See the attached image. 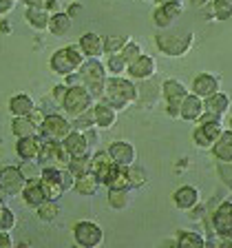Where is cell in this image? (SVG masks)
Instances as JSON below:
<instances>
[{"label":"cell","instance_id":"cell-1","mask_svg":"<svg viewBox=\"0 0 232 248\" xmlns=\"http://www.w3.org/2000/svg\"><path fill=\"white\" fill-rule=\"evenodd\" d=\"M102 98L106 100L108 104H113L117 111H122V108H129L133 102H137V87L133 84L130 78L106 76Z\"/></svg>","mask_w":232,"mask_h":248},{"label":"cell","instance_id":"cell-2","mask_svg":"<svg viewBox=\"0 0 232 248\" xmlns=\"http://www.w3.org/2000/svg\"><path fill=\"white\" fill-rule=\"evenodd\" d=\"M155 45L164 56L168 58H184L186 53L195 45V33L192 31H170L160 29V33L155 36Z\"/></svg>","mask_w":232,"mask_h":248},{"label":"cell","instance_id":"cell-3","mask_svg":"<svg viewBox=\"0 0 232 248\" xmlns=\"http://www.w3.org/2000/svg\"><path fill=\"white\" fill-rule=\"evenodd\" d=\"M84 60H87V56L82 53V49H80L77 45H69V46H62V49L53 51L49 64H51L53 73H58V76L64 78V76H69V73L80 71V67H82Z\"/></svg>","mask_w":232,"mask_h":248},{"label":"cell","instance_id":"cell-4","mask_svg":"<svg viewBox=\"0 0 232 248\" xmlns=\"http://www.w3.org/2000/svg\"><path fill=\"white\" fill-rule=\"evenodd\" d=\"M80 78H82V84L91 91L93 98H102L104 82H106V67L100 62V58H87L80 67Z\"/></svg>","mask_w":232,"mask_h":248},{"label":"cell","instance_id":"cell-5","mask_svg":"<svg viewBox=\"0 0 232 248\" xmlns=\"http://www.w3.org/2000/svg\"><path fill=\"white\" fill-rule=\"evenodd\" d=\"M93 104H95V98H93L91 91H88L84 84H73V87H69L67 95H64V100H62L64 113L71 115V118H77L80 113L93 108Z\"/></svg>","mask_w":232,"mask_h":248},{"label":"cell","instance_id":"cell-6","mask_svg":"<svg viewBox=\"0 0 232 248\" xmlns=\"http://www.w3.org/2000/svg\"><path fill=\"white\" fill-rule=\"evenodd\" d=\"M71 122H69L64 115L60 113H46L44 120L40 122V126H38V133L42 135V138L46 140H53V142H60V140H64L69 133H71Z\"/></svg>","mask_w":232,"mask_h":248},{"label":"cell","instance_id":"cell-7","mask_svg":"<svg viewBox=\"0 0 232 248\" xmlns=\"http://www.w3.org/2000/svg\"><path fill=\"white\" fill-rule=\"evenodd\" d=\"M73 239L82 248H98L104 242V231L95 222L82 219V222H77L73 226Z\"/></svg>","mask_w":232,"mask_h":248},{"label":"cell","instance_id":"cell-8","mask_svg":"<svg viewBox=\"0 0 232 248\" xmlns=\"http://www.w3.org/2000/svg\"><path fill=\"white\" fill-rule=\"evenodd\" d=\"M223 131V120H208V122H197L192 131V140L199 149H212L217 138Z\"/></svg>","mask_w":232,"mask_h":248},{"label":"cell","instance_id":"cell-9","mask_svg":"<svg viewBox=\"0 0 232 248\" xmlns=\"http://www.w3.org/2000/svg\"><path fill=\"white\" fill-rule=\"evenodd\" d=\"M188 93H190V89L186 87L184 82H179V80H173V78L161 84V95H164L166 104H168V113L173 115V118L179 115V104L186 100Z\"/></svg>","mask_w":232,"mask_h":248},{"label":"cell","instance_id":"cell-10","mask_svg":"<svg viewBox=\"0 0 232 248\" xmlns=\"http://www.w3.org/2000/svg\"><path fill=\"white\" fill-rule=\"evenodd\" d=\"M25 184H27V180L18 166H2L0 169V193L2 195H7V197L20 195Z\"/></svg>","mask_w":232,"mask_h":248},{"label":"cell","instance_id":"cell-11","mask_svg":"<svg viewBox=\"0 0 232 248\" xmlns=\"http://www.w3.org/2000/svg\"><path fill=\"white\" fill-rule=\"evenodd\" d=\"M212 228L221 239H232V202H223L212 213Z\"/></svg>","mask_w":232,"mask_h":248},{"label":"cell","instance_id":"cell-12","mask_svg":"<svg viewBox=\"0 0 232 248\" xmlns=\"http://www.w3.org/2000/svg\"><path fill=\"white\" fill-rule=\"evenodd\" d=\"M157 71V64H155V58L146 56V53H139L133 62H129V73L130 80H139V82H144V80H150Z\"/></svg>","mask_w":232,"mask_h":248},{"label":"cell","instance_id":"cell-13","mask_svg":"<svg viewBox=\"0 0 232 248\" xmlns=\"http://www.w3.org/2000/svg\"><path fill=\"white\" fill-rule=\"evenodd\" d=\"M217 91H219V78H217V76L201 71V73H197V76L192 78L190 93L199 95L201 100H206L208 95H212V93H217Z\"/></svg>","mask_w":232,"mask_h":248},{"label":"cell","instance_id":"cell-14","mask_svg":"<svg viewBox=\"0 0 232 248\" xmlns=\"http://www.w3.org/2000/svg\"><path fill=\"white\" fill-rule=\"evenodd\" d=\"M93 115H95V126H100V129H111L117 122V108L113 104H108L104 98H100L93 104Z\"/></svg>","mask_w":232,"mask_h":248},{"label":"cell","instance_id":"cell-15","mask_svg":"<svg viewBox=\"0 0 232 248\" xmlns=\"http://www.w3.org/2000/svg\"><path fill=\"white\" fill-rule=\"evenodd\" d=\"M108 155H111V160L119 166H130V164H135V160H137L135 146L130 144V142H124V140L113 142V144L108 146Z\"/></svg>","mask_w":232,"mask_h":248},{"label":"cell","instance_id":"cell-16","mask_svg":"<svg viewBox=\"0 0 232 248\" xmlns=\"http://www.w3.org/2000/svg\"><path fill=\"white\" fill-rule=\"evenodd\" d=\"M60 142L64 144V149H67V153L71 155V157H80V155H91V144H88V140L84 138L82 131L71 129V133H69L64 140H60Z\"/></svg>","mask_w":232,"mask_h":248},{"label":"cell","instance_id":"cell-17","mask_svg":"<svg viewBox=\"0 0 232 248\" xmlns=\"http://www.w3.org/2000/svg\"><path fill=\"white\" fill-rule=\"evenodd\" d=\"M173 202L175 206L181 208V211H192L199 204V188L197 186H179L175 193H173Z\"/></svg>","mask_w":232,"mask_h":248},{"label":"cell","instance_id":"cell-18","mask_svg":"<svg viewBox=\"0 0 232 248\" xmlns=\"http://www.w3.org/2000/svg\"><path fill=\"white\" fill-rule=\"evenodd\" d=\"M203 111H206L203 108V100L199 95H195V93H188L186 100L179 104V118L186 120V122H197Z\"/></svg>","mask_w":232,"mask_h":248},{"label":"cell","instance_id":"cell-19","mask_svg":"<svg viewBox=\"0 0 232 248\" xmlns=\"http://www.w3.org/2000/svg\"><path fill=\"white\" fill-rule=\"evenodd\" d=\"M77 46L82 49V53L87 58H100L104 53V38L100 36V33L87 31V33H82V38H80V42H77Z\"/></svg>","mask_w":232,"mask_h":248},{"label":"cell","instance_id":"cell-20","mask_svg":"<svg viewBox=\"0 0 232 248\" xmlns=\"http://www.w3.org/2000/svg\"><path fill=\"white\" fill-rule=\"evenodd\" d=\"M15 153L20 160H38L40 153V135H27V138H18L15 142Z\"/></svg>","mask_w":232,"mask_h":248},{"label":"cell","instance_id":"cell-21","mask_svg":"<svg viewBox=\"0 0 232 248\" xmlns=\"http://www.w3.org/2000/svg\"><path fill=\"white\" fill-rule=\"evenodd\" d=\"M203 108H206V113H212V115H217V118H223V115L230 111V98H228L226 93L217 91L203 100Z\"/></svg>","mask_w":232,"mask_h":248},{"label":"cell","instance_id":"cell-22","mask_svg":"<svg viewBox=\"0 0 232 248\" xmlns=\"http://www.w3.org/2000/svg\"><path fill=\"white\" fill-rule=\"evenodd\" d=\"M212 155L217 157V162H232V131L223 129L221 135L217 138V142L212 144Z\"/></svg>","mask_w":232,"mask_h":248},{"label":"cell","instance_id":"cell-23","mask_svg":"<svg viewBox=\"0 0 232 248\" xmlns=\"http://www.w3.org/2000/svg\"><path fill=\"white\" fill-rule=\"evenodd\" d=\"M20 195H22V200H25L27 206H31V208L40 206L42 202L46 200V193H44V188H42L40 180H31V182H27Z\"/></svg>","mask_w":232,"mask_h":248},{"label":"cell","instance_id":"cell-24","mask_svg":"<svg viewBox=\"0 0 232 248\" xmlns=\"http://www.w3.org/2000/svg\"><path fill=\"white\" fill-rule=\"evenodd\" d=\"M73 27V18L69 14H64V11H53L51 18H49V31H51V36H67L69 31H71Z\"/></svg>","mask_w":232,"mask_h":248},{"label":"cell","instance_id":"cell-25","mask_svg":"<svg viewBox=\"0 0 232 248\" xmlns=\"http://www.w3.org/2000/svg\"><path fill=\"white\" fill-rule=\"evenodd\" d=\"M100 186L102 184H100L98 175L88 170V173H82V175L75 177V182H73V191H77L80 195H95Z\"/></svg>","mask_w":232,"mask_h":248},{"label":"cell","instance_id":"cell-26","mask_svg":"<svg viewBox=\"0 0 232 248\" xmlns=\"http://www.w3.org/2000/svg\"><path fill=\"white\" fill-rule=\"evenodd\" d=\"M49 18H51V11H44V9L27 7V11H25V20H27V25L33 27L36 31H44V29H49Z\"/></svg>","mask_w":232,"mask_h":248},{"label":"cell","instance_id":"cell-27","mask_svg":"<svg viewBox=\"0 0 232 248\" xmlns=\"http://www.w3.org/2000/svg\"><path fill=\"white\" fill-rule=\"evenodd\" d=\"M33 108H36V104H33V100H31L27 93H18V95H14V98L9 100L11 115H29Z\"/></svg>","mask_w":232,"mask_h":248},{"label":"cell","instance_id":"cell-28","mask_svg":"<svg viewBox=\"0 0 232 248\" xmlns=\"http://www.w3.org/2000/svg\"><path fill=\"white\" fill-rule=\"evenodd\" d=\"M11 131H14L15 138H27V135H36L38 126L31 122L27 115H14V120H11Z\"/></svg>","mask_w":232,"mask_h":248},{"label":"cell","instance_id":"cell-29","mask_svg":"<svg viewBox=\"0 0 232 248\" xmlns=\"http://www.w3.org/2000/svg\"><path fill=\"white\" fill-rule=\"evenodd\" d=\"M177 246L181 248H201L206 246V239H203V235L197 231H181L179 237H177Z\"/></svg>","mask_w":232,"mask_h":248},{"label":"cell","instance_id":"cell-30","mask_svg":"<svg viewBox=\"0 0 232 248\" xmlns=\"http://www.w3.org/2000/svg\"><path fill=\"white\" fill-rule=\"evenodd\" d=\"M130 202V191L126 188H108V204L115 211H124Z\"/></svg>","mask_w":232,"mask_h":248},{"label":"cell","instance_id":"cell-31","mask_svg":"<svg viewBox=\"0 0 232 248\" xmlns=\"http://www.w3.org/2000/svg\"><path fill=\"white\" fill-rule=\"evenodd\" d=\"M129 69V62L122 58V53H108V60H106V71L111 76H124Z\"/></svg>","mask_w":232,"mask_h":248},{"label":"cell","instance_id":"cell-32","mask_svg":"<svg viewBox=\"0 0 232 248\" xmlns=\"http://www.w3.org/2000/svg\"><path fill=\"white\" fill-rule=\"evenodd\" d=\"M58 213H60V208H58V202L53 200H44L40 206H36V215L40 217L42 222H53L58 217Z\"/></svg>","mask_w":232,"mask_h":248},{"label":"cell","instance_id":"cell-33","mask_svg":"<svg viewBox=\"0 0 232 248\" xmlns=\"http://www.w3.org/2000/svg\"><path fill=\"white\" fill-rule=\"evenodd\" d=\"M133 40L130 36H106L104 38V53H119Z\"/></svg>","mask_w":232,"mask_h":248},{"label":"cell","instance_id":"cell-34","mask_svg":"<svg viewBox=\"0 0 232 248\" xmlns=\"http://www.w3.org/2000/svg\"><path fill=\"white\" fill-rule=\"evenodd\" d=\"M67 169L71 170L73 175H82V173H88L91 170V155H80V157H71L67 164Z\"/></svg>","mask_w":232,"mask_h":248},{"label":"cell","instance_id":"cell-35","mask_svg":"<svg viewBox=\"0 0 232 248\" xmlns=\"http://www.w3.org/2000/svg\"><path fill=\"white\" fill-rule=\"evenodd\" d=\"M210 5L217 20H230L232 18V0H212Z\"/></svg>","mask_w":232,"mask_h":248},{"label":"cell","instance_id":"cell-36","mask_svg":"<svg viewBox=\"0 0 232 248\" xmlns=\"http://www.w3.org/2000/svg\"><path fill=\"white\" fill-rule=\"evenodd\" d=\"M71 126L75 131H88V129H93L95 126V115H93V108H88V111H84V113H80L77 118H73V122H71Z\"/></svg>","mask_w":232,"mask_h":248},{"label":"cell","instance_id":"cell-37","mask_svg":"<svg viewBox=\"0 0 232 248\" xmlns=\"http://www.w3.org/2000/svg\"><path fill=\"white\" fill-rule=\"evenodd\" d=\"M20 173L25 175L27 182L31 180H40V173H42V166L38 164V160H22V164L18 166Z\"/></svg>","mask_w":232,"mask_h":248},{"label":"cell","instance_id":"cell-38","mask_svg":"<svg viewBox=\"0 0 232 248\" xmlns=\"http://www.w3.org/2000/svg\"><path fill=\"white\" fill-rule=\"evenodd\" d=\"M40 184H42V188H44V193H46V200H53V202H58L62 195H64V188H62V184L60 182H53V180H42L40 177Z\"/></svg>","mask_w":232,"mask_h":248},{"label":"cell","instance_id":"cell-39","mask_svg":"<svg viewBox=\"0 0 232 248\" xmlns=\"http://www.w3.org/2000/svg\"><path fill=\"white\" fill-rule=\"evenodd\" d=\"M126 175H129V182H130V186H133V188L146 184V170L139 169V166H135V164L126 166Z\"/></svg>","mask_w":232,"mask_h":248},{"label":"cell","instance_id":"cell-40","mask_svg":"<svg viewBox=\"0 0 232 248\" xmlns=\"http://www.w3.org/2000/svg\"><path fill=\"white\" fill-rule=\"evenodd\" d=\"M14 226H15L14 211L0 202V231H14Z\"/></svg>","mask_w":232,"mask_h":248},{"label":"cell","instance_id":"cell-41","mask_svg":"<svg viewBox=\"0 0 232 248\" xmlns=\"http://www.w3.org/2000/svg\"><path fill=\"white\" fill-rule=\"evenodd\" d=\"M157 5H160L170 18H177V16L184 11V0H157Z\"/></svg>","mask_w":232,"mask_h":248},{"label":"cell","instance_id":"cell-42","mask_svg":"<svg viewBox=\"0 0 232 248\" xmlns=\"http://www.w3.org/2000/svg\"><path fill=\"white\" fill-rule=\"evenodd\" d=\"M173 20H175V18H170L168 14H166L164 9H161L160 5H157V9L153 11V22L157 27H160V29H170V25H173Z\"/></svg>","mask_w":232,"mask_h":248},{"label":"cell","instance_id":"cell-43","mask_svg":"<svg viewBox=\"0 0 232 248\" xmlns=\"http://www.w3.org/2000/svg\"><path fill=\"white\" fill-rule=\"evenodd\" d=\"M119 53H122V58H124V60H126V62H133L135 58L139 56V53H144V51H142V46H139L137 42H135V40H130L129 45L124 46V49H122V51H119Z\"/></svg>","mask_w":232,"mask_h":248},{"label":"cell","instance_id":"cell-44","mask_svg":"<svg viewBox=\"0 0 232 248\" xmlns=\"http://www.w3.org/2000/svg\"><path fill=\"white\" fill-rule=\"evenodd\" d=\"M27 7H36V9H44V11H56L58 9V0H22Z\"/></svg>","mask_w":232,"mask_h":248},{"label":"cell","instance_id":"cell-45","mask_svg":"<svg viewBox=\"0 0 232 248\" xmlns=\"http://www.w3.org/2000/svg\"><path fill=\"white\" fill-rule=\"evenodd\" d=\"M217 173H219V177L232 188V162H219V164H217Z\"/></svg>","mask_w":232,"mask_h":248},{"label":"cell","instance_id":"cell-46","mask_svg":"<svg viewBox=\"0 0 232 248\" xmlns=\"http://www.w3.org/2000/svg\"><path fill=\"white\" fill-rule=\"evenodd\" d=\"M67 84H58V87H53V95H56V100H58V104L62 107V100H64V95H67Z\"/></svg>","mask_w":232,"mask_h":248},{"label":"cell","instance_id":"cell-47","mask_svg":"<svg viewBox=\"0 0 232 248\" xmlns=\"http://www.w3.org/2000/svg\"><path fill=\"white\" fill-rule=\"evenodd\" d=\"M14 246V239H11L9 231H0V248H11Z\"/></svg>","mask_w":232,"mask_h":248},{"label":"cell","instance_id":"cell-48","mask_svg":"<svg viewBox=\"0 0 232 248\" xmlns=\"http://www.w3.org/2000/svg\"><path fill=\"white\" fill-rule=\"evenodd\" d=\"M15 7V0H0V16H7Z\"/></svg>","mask_w":232,"mask_h":248},{"label":"cell","instance_id":"cell-49","mask_svg":"<svg viewBox=\"0 0 232 248\" xmlns=\"http://www.w3.org/2000/svg\"><path fill=\"white\" fill-rule=\"evenodd\" d=\"M208 2H212V0H190V7L192 9H201V7H206Z\"/></svg>","mask_w":232,"mask_h":248},{"label":"cell","instance_id":"cell-50","mask_svg":"<svg viewBox=\"0 0 232 248\" xmlns=\"http://www.w3.org/2000/svg\"><path fill=\"white\" fill-rule=\"evenodd\" d=\"M221 246L223 248H232V239H221Z\"/></svg>","mask_w":232,"mask_h":248},{"label":"cell","instance_id":"cell-51","mask_svg":"<svg viewBox=\"0 0 232 248\" xmlns=\"http://www.w3.org/2000/svg\"><path fill=\"white\" fill-rule=\"evenodd\" d=\"M146 2H157V0H146Z\"/></svg>","mask_w":232,"mask_h":248},{"label":"cell","instance_id":"cell-52","mask_svg":"<svg viewBox=\"0 0 232 248\" xmlns=\"http://www.w3.org/2000/svg\"><path fill=\"white\" fill-rule=\"evenodd\" d=\"M230 131H232V118H230Z\"/></svg>","mask_w":232,"mask_h":248}]
</instances>
